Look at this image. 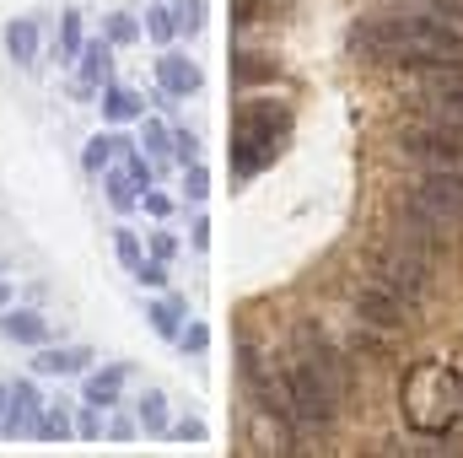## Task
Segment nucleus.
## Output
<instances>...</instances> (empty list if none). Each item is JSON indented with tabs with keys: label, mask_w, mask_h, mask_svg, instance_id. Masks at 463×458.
Segmentation results:
<instances>
[{
	"label": "nucleus",
	"mask_w": 463,
	"mask_h": 458,
	"mask_svg": "<svg viewBox=\"0 0 463 458\" xmlns=\"http://www.w3.org/2000/svg\"><path fill=\"white\" fill-rule=\"evenodd\" d=\"M140 151H146L151 162H167V157H173V129H167L162 119H140Z\"/></svg>",
	"instance_id": "nucleus-24"
},
{
	"label": "nucleus",
	"mask_w": 463,
	"mask_h": 458,
	"mask_svg": "<svg viewBox=\"0 0 463 458\" xmlns=\"http://www.w3.org/2000/svg\"><path fill=\"white\" fill-rule=\"evenodd\" d=\"M286 383H291V415H297V432H329L340 421V394L324 383V372L307 361V356H291L286 367Z\"/></svg>",
	"instance_id": "nucleus-3"
},
{
	"label": "nucleus",
	"mask_w": 463,
	"mask_h": 458,
	"mask_svg": "<svg viewBox=\"0 0 463 458\" xmlns=\"http://www.w3.org/2000/svg\"><path fill=\"white\" fill-rule=\"evenodd\" d=\"M103 189H109V205L114 211H129V205H140V195L151 189V157L135 146V151H124L114 167L103 173Z\"/></svg>",
	"instance_id": "nucleus-10"
},
{
	"label": "nucleus",
	"mask_w": 463,
	"mask_h": 458,
	"mask_svg": "<svg viewBox=\"0 0 463 458\" xmlns=\"http://www.w3.org/2000/svg\"><path fill=\"white\" fill-rule=\"evenodd\" d=\"M275 76H280V65H275L269 54H253V49L232 54V87H237V92H248V87H269Z\"/></svg>",
	"instance_id": "nucleus-17"
},
{
	"label": "nucleus",
	"mask_w": 463,
	"mask_h": 458,
	"mask_svg": "<svg viewBox=\"0 0 463 458\" xmlns=\"http://www.w3.org/2000/svg\"><path fill=\"white\" fill-rule=\"evenodd\" d=\"M33 372L38 377H81V372H92V350L87 345H38V361H33Z\"/></svg>",
	"instance_id": "nucleus-12"
},
{
	"label": "nucleus",
	"mask_w": 463,
	"mask_h": 458,
	"mask_svg": "<svg viewBox=\"0 0 463 458\" xmlns=\"http://www.w3.org/2000/svg\"><path fill=\"white\" fill-rule=\"evenodd\" d=\"M350 308H355V324H366V329H383V335H399V329L415 319V308H410L399 291H388L383 281H366V286H355Z\"/></svg>",
	"instance_id": "nucleus-8"
},
{
	"label": "nucleus",
	"mask_w": 463,
	"mask_h": 458,
	"mask_svg": "<svg viewBox=\"0 0 463 458\" xmlns=\"http://www.w3.org/2000/svg\"><path fill=\"white\" fill-rule=\"evenodd\" d=\"M5 49H11L16 65H38V22L33 16H16L5 27Z\"/></svg>",
	"instance_id": "nucleus-21"
},
{
	"label": "nucleus",
	"mask_w": 463,
	"mask_h": 458,
	"mask_svg": "<svg viewBox=\"0 0 463 458\" xmlns=\"http://www.w3.org/2000/svg\"><path fill=\"white\" fill-rule=\"evenodd\" d=\"M114 253H118V264H124L129 275H135V264L146 259V253H140V237H135L129 227H114Z\"/></svg>",
	"instance_id": "nucleus-29"
},
{
	"label": "nucleus",
	"mask_w": 463,
	"mask_h": 458,
	"mask_svg": "<svg viewBox=\"0 0 463 458\" xmlns=\"http://www.w3.org/2000/svg\"><path fill=\"white\" fill-rule=\"evenodd\" d=\"M124 377H129V367H124V361L103 367V372H81V405L114 410V405H118V394H124Z\"/></svg>",
	"instance_id": "nucleus-14"
},
{
	"label": "nucleus",
	"mask_w": 463,
	"mask_h": 458,
	"mask_svg": "<svg viewBox=\"0 0 463 458\" xmlns=\"http://www.w3.org/2000/svg\"><path fill=\"white\" fill-rule=\"evenodd\" d=\"M0 308H11V281H0Z\"/></svg>",
	"instance_id": "nucleus-42"
},
{
	"label": "nucleus",
	"mask_w": 463,
	"mask_h": 458,
	"mask_svg": "<svg viewBox=\"0 0 463 458\" xmlns=\"http://www.w3.org/2000/svg\"><path fill=\"white\" fill-rule=\"evenodd\" d=\"M399 157H410L415 167H442V173H463V135L448 124H404L399 129Z\"/></svg>",
	"instance_id": "nucleus-4"
},
{
	"label": "nucleus",
	"mask_w": 463,
	"mask_h": 458,
	"mask_svg": "<svg viewBox=\"0 0 463 458\" xmlns=\"http://www.w3.org/2000/svg\"><path fill=\"white\" fill-rule=\"evenodd\" d=\"M350 54L372 65H399L404 60V16H361L350 27Z\"/></svg>",
	"instance_id": "nucleus-7"
},
{
	"label": "nucleus",
	"mask_w": 463,
	"mask_h": 458,
	"mask_svg": "<svg viewBox=\"0 0 463 458\" xmlns=\"http://www.w3.org/2000/svg\"><path fill=\"white\" fill-rule=\"evenodd\" d=\"M399 410H404V426L420 432V437H448L463 415V372L448 361H415L399 383Z\"/></svg>",
	"instance_id": "nucleus-1"
},
{
	"label": "nucleus",
	"mask_w": 463,
	"mask_h": 458,
	"mask_svg": "<svg viewBox=\"0 0 463 458\" xmlns=\"http://www.w3.org/2000/svg\"><path fill=\"white\" fill-rule=\"evenodd\" d=\"M135 146H140V140H129V135H118V129H103V135H92V140H87L81 167H87V173H109L118 157H124V151H135Z\"/></svg>",
	"instance_id": "nucleus-16"
},
{
	"label": "nucleus",
	"mask_w": 463,
	"mask_h": 458,
	"mask_svg": "<svg viewBox=\"0 0 463 458\" xmlns=\"http://www.w3.org/2000/svg\"><path fill=\"white\" fill-rule=\"evenodd\" d=\"M194 248H211V222H205V216L194 222Z\"/></svg>",
	"instance_id": "nucleus-41"
},
{
	"label": "nucleus",
	"mask_w": 463,
	"mask_h": 458,
	"mask_svg": "<svg viewBox=\"0 0 463 458\" xmlns=\"http://www.w3.org/2000/svg\"><path fill=\"white\" fill-rule=\"evenodd\" d=\"M420 119L448 124V129L463 135V92H442V98H426V92H420Z\"/></svg>",
	"instance_id": "nucleus-22"
},
{
	"label": "nucleus",
	"mask_w": 463,
	"mask_h": 458,
	"mask_svg": "<svg viewBox=\"0 0 463 458\" xmlns=\"http://www.w3.org/2000/svg\"><path fill=\"white\" fill-rule=\"evenodd\" d=\"M184 195H189L194 205L211 195V173H205V162H189V167H184Z\"/></svg>",
	"instance_id": "nucleus-30"
},
{
	"label": "nucleus",
	"mask_w": 463,
	"mask_h": 458,
	"mask_svg": "<svg viewBox=\"0 0 463 458\" xmlns=\"http://www.w3.org/2000/svg\"><path fill=\"white\" fill-rule=\"evenodd\" d=\"M173 11H178V33H189V38H194V33L205 27V16H211V5H205V0H178Z\"/></svg>",
	"instance_id": "nucleus-28"
},
{
	"label": "nucleus",
	"mask_w": 463,
	"mask_h": 458,
	"mask_svg": "<svg viewBox=\"0 0 463 458\" xmlns=\"http://www.w3.org/2000/svg\"><path fill=\"white\" fill-rule=\"evenodd\" d=\"M393 211H399V243L410 248V253H420L426 264H437V259H448L453 253V237H448V222L442 216H431L426 205H415L410 195H399L393 200Z\"/></svg>",
	"instance_id": "nucleus-6"
},
{
	"label": "nucleus",
	"mask_w": 463,
	"mask_h": 458,
	"mask_svg": "<svg viewBox=\"0 0 463 458\" xmlns=\"http://www.w3.org/2000/svg\"><path fill=\"white\" fill-rule=\"evenodd\" d=\"M167 437H178V443H205L211 432H205V421H194V415H189V421H178V426H173Z\"/></svg>",
	"instance_id": "nucleus-36"
},
{
	"label": "nucleus",
	"mask_w": 463,
	"mask_h": 458,
	"mask_svg": "<svg viewBox=\"0 0 463 458\" xmlns=\"http://www.w3.org/2000/svg\"><path fill=\"white\" fill-rule=\"evenodd\" d=\"M264 16V0H232V27H253Z\"/></svg>",
	"instance_id": "nucleus-35"
},
{
	"label": "nucleus",
	"mask_w": 463,
	"mask_h": 458,
	"mask_svg": "<svg viewBox=\"0 0 463 458\" xmlns=\"http://www.w3.org/2000/svg\"><path fill=\"white\" fill-rule=\"evenodd\" d=\"M0 335L38 350V345H49V319L33 313V308H0Z\"/></svg>",
	"instance_id": "nucleus-15"
},
{
	"label": "nucleus",
	"mask_w": 463,
	"mask_h": 458,
	"mask_svg": "<svg viewBox=\"0 0 463 458\" xmlns=\"http://www.w3.org/2000/svg\"><path fill=\"white\" fill-rule=\"evenodd\" d=\"M372 281H383L388 291H399L410 308H420V302L431 297V264H426L420 253H410L404 243L377 248V259H372Z\"/></svg>",
	"instance_id": "nucleus-5"
},
{
	"label": "nucleus",
	"mask_w": 463,
	"mask_h": 458,
	"mask_svg": "<svg viewBox=\"0 0 463 458\" xmlns=\"http://www.w3.org/2000/svg\"><path fill=\"white\" fill-rule=\"evenodd\" d=\"M103 38H109L114 49H124V43H135V38H140V22H135L129 11H114V16H109V27H103Z\"/></svg>",
	"instance_id": "nucleus-27"
},
{
	"label": "nucleus",
	"mask_w": 463,
	"mask_h": 458,
	"mask_svg": "<svg viewBox=\"0 0 463 458\" xmlns=\"http://www.w3.org/2000/svg\"><path fill=\"white\" fill-rule=\"evenodd\" d=\"M178 345H184L189 356H205V350H211V329H205V324H184Z\"/></svg>",
	"instance_id": "nucleus-34"
},
{
	"label": "nucleus",
	"mask_w": 463,
	"mask_h": 458,
	"mask_svg": "<svg viewBox=\"0 0 463 458\" xmlns=\"http://www.w3.org/2000/svg\"><path fill=\"white\" fill-rule=\"evenodd\" d=\"M135 281L151 286V291H162V286H167V259H140V264H135Z\"/></svg>",
	"instance_id": "nucleus-33"
},
{
	"label": "nucleus",
	"mask_w": 463,
	"mask_h": 458,
	"mask_svg": "<svg viewBox=\"0 0 463 458\" xmlns=\"http://www.w3.org/2000/svg\"><path fill=\"white\" fill-rule=\"evenodd\" d=\"M415 205H426L431 216H442L448 227H463V173H442V167H420V178L404 189Z\"/></svg>",
	"instance_id": "nucleus-9"
},
{
	"label": "nucleus",
	"mask_w": 463,
	"mask_h": 458,
	"mask_svg": "<svg viewBox=\"0 0 463 458\" xmlns=\"http://www.w3.org/2000/svg\"><path fill=\"white\" fill-rule=\"evenodd\" d=\"M156 87H162V98H194V92L205 87V71H200L189 54L162 49V54H156Z\"/></svg>",
	"instance_id": "nucleus-11"
},
{
	"label": "nucleus",
	"mask_w": 463,
	"mask_h": 458,
	"mask_svg": "<svg viewBox=\"0 0 463 458\" xmlns=\"http://www.w3.org/2000/svg\"><path fill=\"white\" fill-rule=\"evenodd\" d=\"M103 119H109V124H135V119H146V98H140L135 87L103 81Z\"/></svg>",
	"instance_id": "nucleus-18"
},
{
	"label": "nucleus",
	"mask_w": 463,
	"mask_h": 458,
	"mask_svg": "<svg viewBox=\"0 0 463 458\" xmlns=\"http://www.w3.org/2000/svg\"><path fill=\"white\" fill-rule=\"evenodd\" d=\"M81 43H87V38H81V11H65V16H60V60H76Z\"/></svg>",
	"instance_id": "nucleus-26"
},
{
	"label": "nucleus",
	"mask_w": 463,
	"mask_h": 458,
	"mask_svg": "<svg viewBox=\"0 0 463 458\" xmlns=\"http://www.w3.org/2000/svg\"><path fill=\"white\" fill-rule=\"evenodd\" d=\"M140 205H146V216H156V222L173 211V200H167V195H156V189H146V195H140Z\"/></svg>",
	"instance_id": "nucleus-38"
},
{
	"label": "nucleus",
	"mask_w": 463,
	"mask_h": 458,
	"mask_svg": "<svg viewBox=\"0 0 463 458\" xmlns=\"http://www.w3.org/2000/svg\"><path fill=\"white\" fill-rule=\"evenodd\" d=\"M173 162H200V135L194 129H173Z\"/></svg>",
	"instance_id": "nucleus-32"
},
{
	"label": "nucleus",
	"mask_w": 463,
	"mask_h": 458,
	"mask_svg": "<svg viewBox=\"0 0 463 458\" xmlns=\"http://www.w3.org/2000/svg\"><path fill=\"white\" fill-rule=\"evenodd\" d=\"M173 253H178L173 232H151V259H167V264H173Z\"/></svg>",
	"instance_id": "nucleus-39"
},
{
	"label": "nucleus",
	"mask_w": 463,
	"mask_h": 458,
	"mask_svg": "<svg viewBox=\"0 0 463 458\" xmlns=\"http://www.w3.org/2000/svg\"><path fill=\"white\" fill-rule=\"evenodd\" d=\"M109 65H114V43L109 38H87L81 54H76V92H98L109 81Z\"/></svg>",
	"instance_id": "nucleus-13"
},
{
	"label": "nucleus",
	"mask_w": 463,
	"mask_h": 458,
	"mask_svg": "<svg viewBox=\"0 0 463 458\" xmlns=\"http://www.w3.org/2000/svg\"><path fill=\"white\" fill-rule=\"evenodd\" d=\"M38 443H65V437H76V421L60 410V405H43V415H38V432H33Z\"/></svg>",
	"instance_id": "nucleus-25"
},
{
	"label": "nucleus",
	"mask_w": 463,
	"mask_h": 458,
	"mask_svg": "<svg viewBox=\"0 0 463 458\" xmlns=\"http://www.w3.org/2000/svg\"><path fill=\"white\" fill-rule=\"evenodd\" d=\"M146 319H151V329H156L162 340H178V335H184V319H189V302H184V297H162V302L146 308Z\"/></svg>",
	"instance_id": "nucleus-20"
},
{
	"label": "nucleus",
	"mask_w": 463,
	"mask_h": 458,
	"mask_svg": "<svg viewBox=\"0 0 463 458\" xmlns=\"http://www.w3.org/2000/svg\"><path fill=\"white\" fill-rule=\"evenodd\" d=\"M146 38L162 43V49L178 38V11H173L167 0H151V11H146Z\"/></svg>",
	"instance_id": "nucleus-23"
},
{
	"label": "nucleus",
	"mask_w": 463,
	"mask_h": 458,
	"mask_svg": "<svg viewBox=\"0 0 463 458\" xmlns=\"http://www.w3.org/2000/svg\"><path fill=\"white\" fill-rule=\"evenodd\" d=\"M109 432V410H98V405H87L81 410V421H76V437H87V443H98Z\"/></svg>",
	"instance_id": "nucleus-31"
},
{
	"label": "nucleus",
	"mask_w": 463,
	"mask_h": 458,
	"mask_svg": "<svg viewBox=\"0 0 463 458\" xmlns=\"http://www.w3.org/2000/svg\"><path fill=\"white\" fill-rule=\"evenodd\" d=\"M350 350H355V356H388V345H383V340H372V335H366V324L355 329V340H350Z\"/></svg>",
	"instance_id": "nucleus-37"
},
{
	"label": "nucleus",
	"mask_w": 463,
	"mask_h": 458,
	"mask_svg": "<svg viewBox=\"0 0 463 458\" xmlns=\"http://www.w3.org/2000/svg\"><path fill=\"white\" fill-rule=\"evenodd\" d=\"M109 437H114V443H129V437H135V421H124V415H109Z\"/></svg>",
	"instance_id": "nucleus-40"
},
{
	"label": "nucleus",
	"mask_w": 463,
	"mask_h": 458,
	"mask_svg": "<svg viewBox=\"0 0 463 458\" xmlns=\"http://www.w3.org/2000/svg\"><path fill=\"white\" fill-rule=\"evenodd\" d=\"M135 426H140L146 437H167V432H173V415H167V394H162V388H146V394H140Z\"/></svg>",
	"instance_id": "nucleus-19"
},
{
	"label": "nucleus",
	"mask_w": 463,
	"mask_h": 458,
	"mask_svg": "<svg viewBox=\"0 0 463 458\" xmlns=\"http://www.w3.org/2000/svg\"><path fill=\"white\" fill-rule=\"evenodd\" d=\"M286 129H291V114L286 109H275V103H248L237 124H232V167L248 178V173H259V167H269L275 162V151H280V140H286Z\"/></svg>",
	"instance_id": "nucleus-2"
}]
</instances>
